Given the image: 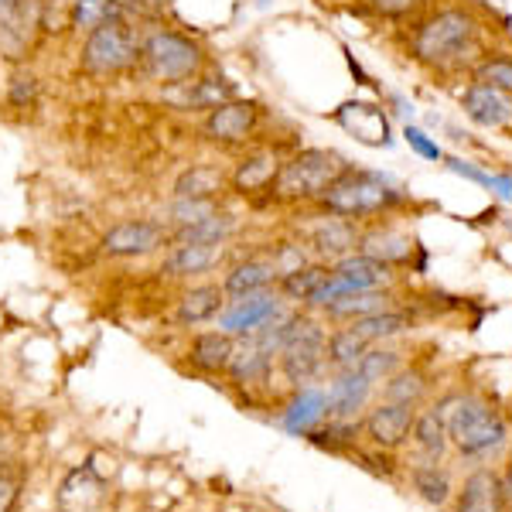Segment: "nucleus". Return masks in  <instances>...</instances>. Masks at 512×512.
Masks as SVG:
<instances>
[{"mask_svg": "<svg viewBox=\"0 0 512 512\" xmlns=\"http://www.w3.org/2000/svg\"><path fill=\"white\" fill-rule=\"evenodd\" d=\"M482 38V21L472 7H441L424 14L410 31V59L427 69L448 72L465 65V55H472Z\"/></svg>", "mask_w": 512, "mask_h": 512, "instance_id": "f257e3e1", "label": "nucleus"}, {"mask_svg": "<svg viewBox=\"0 0 512 512\" xmlns=\"http://www.w3.org/2000/svg\"><path fill=\"white\" fill-rule=\"evenodd\" d=\"M205 69H209V52L202 48V41L178 28H168V24H144L137 72L147 82L168 89L202 76Z\"/></svg>", "mask_w": 512, "mask_h": 512, "instance_id": "f03ea898", "label": "nucleus"}, {"mask_svg": "<svg viewBox=\"0 0 512 512\" xmlns=\"http://www.w3.org/2000/svg\"><path fill=\"white\" fill-rule=\"evenodd\" d=\"M318 209L325 216H338V219H352L359 226L373 219H386L393 209L407 205V195L393 185L386 175H376V171H362V168H345L328 192L318 198Z\"/></svg>", "mask_w": 512, "mask_h": 512, "instance_id": "7ed1b4c3", "label": "nucleus"}, {"mask_svg": "<svg viewBox=\"0 0 512 512\" xmlns=\"http://www.w3.org/2000/svg\"><path fill=\"white\" fill-rule=\"evenodd\" d=\"M140 35L144 24L134 18H110L79 41V72L89 79H123L134 76L140 65Z\"/></svg>", "mask_w": 512, "mask_h": 512, "instance_id": "20e7f679", "label": "nucleus"}, {"mask_svg": "<svg viewBox=\"0 0 512 512\" xmlns=\"http://www.w3.org/2000/svg\"><path fill=\"white\" fill-rule=\"evenodd\" d=\"M349 168V161L328 147H301L280 161V171L267 198L280 205H315L328 185Z\"/></svg>", "mask_w": 512, "mask_h": 512, "instance_id": "39448f33", "label": "nucleus"}, {"mask_svg": "<svg viewBox=\"0 0 512 512\" xmlns=\"http://www.w3.org/2000/svg\"><path fill=\"white\" fill-rule=\"evenodd\" d=\"M444 410H448V441L465 458H489L506 444V420L482 396H451V400H444Z\"/></svg>", "mask_w": 512, "mask_h": 512, "instance_id": "423d86ee", "label": "nucleus"}, {"mask_svg": "<svg viewBox=\"0 0 512 512\" xmlns=\"http://www.w3.org/2000/svg\"><path fill=\"white\" fill-rule=\"evenodd\" d=\"M260 127H263V106L253 103V99L233 96L226 103L212 106L209 113H202L198 134H202L209 147H216V151L243 154L246 147H253Z\"/></svg>", "mask_w": 512, "mask_h": 512, "instance_id": "0eeeda50", "label": "nucleus"}, {"mask_svg": "<svg viewBox=\"0 0 512 512\" xmlns=\"http://www.w3.org/2000/svg\"><path fill=\"white\" fill-rule=\"evenodd\" d=\"M325 342H328L325 328H321L315 318L304 321V325L294 332L291 342L277 352L280 376H284L291 386H297V390L308 386V383H315V379L321 376V369L328 366Z\"/></svg>", "mask_w": 512, "mask_h": 512, "instance_id": "6e6552de", "label": "nucleus"}, {"mask_svg": "<svg viewBox=\"0 0 512 512\" xmlns=\"http://www.w3.org/2000/svg\"><path fill=\"white\" fill-rule=\"evenodd\" d=\"M171 246V229L164 219H120L99 239V250L110 260H140Z\"/></svg>", "mask_w": 512, "mask_h": 512, "instance_id": "1a4fd4ad", "label": "nucleus"}, {"mask_svg": "<svg viewBox=\"0 0 512 512\" xmlns=\"http://www.w3.org/2000/svg\"><path fill=\"white\" fill-rule=\"evenodd\" d=\"M41 31L38 0H0V55L14 65H24Z\"/></svg>", "mask_w": 512, "mask_h": 512, "instance_id": "9d476101", "label": "nucleus"}, {"mask_svg": "<svg viewBox=\"0 0 512 512\" xmlns=\"http://www.w3.org/2000/svg\"><path fill=\"white\" fill-rule=\"evenodd\" d=\"M284 154L277 147H246L239 161L229 168V192L239 198H260L274 185Z\"/></svg>", "mask_w": 512, "mask_h": 512, "instance_id": "9b49d317", "label": "nucleus"}, {"mask_svg": "<svg viewBox=\"0 0 512 512\" xmlns=\"http://www.w3.org/2000/svg\"><path fill=\"white\" fill-rule=\"evenodd\" d=\"M417 420V407L414 403H393L383 400L376 410H369L366 420H362V434L383 451H396L410 441V431H414Z\"/></svg>", "mask_w": 512, "mask_h": 512, "instance_id": "f8f14e48", "label": "nucleus"}, {"mask_svg": "<svg viewBox=\"0 0 512 512\" xmlns=\"http://www.w3.org/2000/svg\"><path fill=\"white\" fill-rule=\"evenodd\" d=\"M161 96L175 106L178 113H209L212 106L226 103V99L236 96V86L229 79L216 76V72L205 69L202 76L188 79V82H178V86H168L161 89Z\"/></svg>", "mask_w": 512, "mask_h": 512, "instance_id": "ddd939ff", "label": "nucleus"}, {"mask_svg": "<svg viewBox=\"0 0 512 512\" xmlns=\"http://www.w3.org/2000/svg\"><path fill=\"white\" fill-rule=\"evenodd\" d=\"M359 236H362V226L352 219H338V216H325L315 222V229L304 239V246L311 250V256L321 263H335L349 253H359Z\"/></svg>", "mask_w": 512, "mask_h": 512, "instance_id": "4468645a", "label": "nucleus"}, {"mask_svg": "<svg viewBox=\"0 0 512 512\" xmlns=\"http://www.w3.org/2000/svg\"><path fill=\"white\" fill-rule=\"evenodd\" d=\"M277 287L270 291H260V294H246V297H236L233 304H226L222 311V332H229L233 338H246L253 332H260L270 318L284 311V304L277 301Z\"/></svg>", "mask_w": 512, "mask_h": 512, "instance_id": "2eb2a0df", "label": "nucleus"}, {"mask_svg": "<svg viewBox=\"0 0 512 512\" xmlns=\"http://www.w3.org/2000/svg\"><path fill=\"white\" fill-rule=\"evenodd\" d=\"M461 106H465L468 120H475L478 127L489 130H509L512 127V96L502 93V89H492L485 82H472L461 96Z\"/></svg>", "mask_w": 512, "mask_h": 512, "instance_id": "dca6fc26", "label": "nucleus"}, {"mask_svg": "<svg viewBox=\"0 0 512 512\" xmlns=\"http://www.w3.org/2000/svg\"><path fill=\"white\" fill-rule=\"evenodd\" d=\"M226 260V246H205V243H175L168 246L161 260V274L185 280V277H202L212 274L219 263Z\"/></svg>", "mask_w": 512, "mask_h": 512, "instance_id": "f3484780", "label": "nucleus"}, {"mask_svg": "<svg viewBox=\"0 0 512 512\" xmlns=\"http://www.w3.org/2000/svg\"><path fill=\"white\" fill-rule=\"evenodd\" d=\"M229 304V294L222 284H195L178 297L175 304V325L178 328H198L216 321Z\"/></svg>", "mask_w": 512, "mask_h": 512, "instance_id": "a211bd4d", "label": "nucleus"}, {"mask_svg": "<svg viewBox=\"0 0 512 512\" xmlns=\"http://www.w3.org/2000/svg\"><path fill=\"white\" fill-rule=\"evenodd\" d=\"M369 396H373V383L359 369H345V373L335 376V383L325 393V420H355L359 410H366Z\"/></svg>", "mask_w": 512, "mask_h": 512, "instance_id": "6ab92c4d", "label": "nucleus"}, {"mask_svg": "<svg viewBox=\"0 0 512 512\" xmlns=\"http://www.w3.org/2000/svg\"><path fill=\"white\" fill-rule=\"evenodd\" d=\"M454 512H509L502 499V478L492 468H478L454 492Z\"/></svg>", "mask_w": 512, "mask_h": 512, "instance_id": "aec40b11", "label": "nucleus"}, {"mask_svg": "<svg viewBox=\"0 0 512 512\" xmlns=\"http://www.w3.org/2000/svg\"><path fill=\"white\" fill-rule=\"evenodd\" d=\"M359 253H369L376 260L390 263H407L410 253H414V239H410L403 229H393V226H383V219H373L362 226V236H359Z\"/></svg>", "mask_w": 512, "mask_h": 512, "instance_id": "412c9836", "label": "nucleus"}, {"mask_svg": "<svg viewBox=\"0 0 512 512\" xmlns=\"http://www.w3.org/2000/svg\"><path fill=\"white\" fill-rule=\"evenodd\" d=\"M277 280H280V274L270 256H246V260H239L226 270L222 291L229 297H246V294L270 291V287H277Z\"/></svg>", "mask_w": 512, "mask_h": 512, "instance_id": "4be33fe9", "label": "nucleus"}, {"mask_svg": "<svg viewBox=\"0 0 512 512\" xmlns=\"http://www.w3.org/2000/svg\"><path fill=\"white\" fill-rule=\"evenodd\" d=\"M274 352H267L263 345H256L250 335L236 338L233 359H229V379L239 386H263L270 376H274Z\"/></svg>", "mask_w": 512, "mask_h": 512, "instance_id": "5701e85b", "label": "nucleus"}, {"mask_svg": "<svg viewBox=\"0 0 512 512\" xmlns=\"http://www.w3.org/2000/svg\"><path fill=\"white\" fill-rule=\"evenodd\" d=\"M222 192H229V171L216 164H188L171 185V198H202V202H219Z\"/></svg>", "mask_w": 512, "mask_h": 512, "instance_id": "b1692460", "label": "nucleus"}, {"mask_svg": "<svg viewBox=\"0 0 512 512\" xmlns=\"http://www.w3.org/2000/svg\"><path fill=\"white\" fill-rule=\"evenodd\" d=\"M106 499V485L93 468L82 465L76 472H69V478L59 489V509L62 512H96Z\"/></svg>", "mask_w": 512, "mask_h": 512, "instance_id": "393cba45", "label": "nucleus"}, {"mask_svg": "<svg viewBox=\"0 0 512 512\" xmlns=\"http://www.w3.org/2000/svg\"><path fill=\"white\" fill-rule=\"evenodd\" d=\"M236 338L229 332H198L192 335V345H188V362L205 376H219L229 369V359H233Z\"/></svg>", "mask_w": 512, "mask_h": 512, "instance_id": "a878e982", "label": "nucleus"}, {"mask_svg": "<svg viewBox=\"0 0 512 512\" xmlns=\"http://www.w3.org/2000/svg\"><path fill=\"white\" fill-rule=\"evenodd\" d=\"M332 274L349 280L355 291H383V287L393 280V267L369 253H349L332 263Z\"/></svg>", "mask_w": 512, "mask_h": 512, "instance_id": "bb28decb", "label": "nucleus"}, {"mask_svg": "<svg viewBox=\"0 0 512 512\" xmlns=\"http://www.w3.org/2000/svg\"><path fill=\"white\" fill-rule=\"evenodd\" d=\"M335 120L342 123L349 134H355L362 144H373V147H386L390 144V123H386L383 110L366 103H345L342 110L335 113Z\"/></svg>", "mask_w": 512, "mask_h": 512, "instance_id": "cd10ccee", "label": "nucleus"}, {"mask_svg": "<svg viewBox=\"0 0 512 512\" xmlns=\"http://www.w3.org/2000/svg\"><path fill=\"white\" fill-rule=\"evenodd\" d=\"M410 437H414L417 451L424 454L427 461H441L444 454H448V448H451V441H448V410H444V403H434L431 410L417 414Z\"/></svg>", "mask_w": 512, "mask_h": 512, "instance_id": "c85d7f7f", "label": "nucleus"}, {"mask_svg": "<svg viewBox=\"0 0 512 512\" xmlns=\"http://www.w3.org/2000/svg\"><path fill=\"white\" fill-rule=\"evenodd\" d=\"M236 233V219L233 212L219 209L212 212L209 219L202 222H192V226H181V229H171V246L175 243H205V246H226L229 239Z\"/></svg>", "mask_w": 512, "mask_h": 512, "instance_id": "c756f323", "label": "nucleus"}, {"mask_svg": "<svg viewBox=\"0 0 512 512\" xmlns=\"http://www.w3.org/2000/svg\"><path fill=\"white\" fill-rule=\"evenodd\" d=\"M328 274H332V263H321V260H311L304 267L291 270L277 280V294L287 297V301H297V304H311V297L318 294V287L325 284Z\"/></svg>", "mask_w": 512, "mask_h": 512, "instance_id": "7c9ffc66", "label": "nucleus"}, {"mask_svg": "<svg viewBox=\"0 0 512 512\" xmlns=\"http://www.w3.org/2000/svg\"><path fill=\"white\" fill-rule=\"evenodd\" d=\"M328 410H325V393L311 390V386H301L294 396V403L287 407L284 414V427L291 434H311L315 427L325 424Z\"/></svg>", "mask_w": 512, "mask_h": 512, "instance_id": "2f4dec72", "label": "nucleus"}, {"mask_svg": "<svg viewBox=\"0 0 512 512\" xmlns=\"http://www.w3.org/2000/svg\"><path fill=\"white\" fill-rule=\"evenodd\" d=\"M120 14H123V0H72L65 31L82 41L93 28H99V24L110 18H120ZM123 18H127V14H123Z\"/></svg>", "mask_w": 512, "mask_h": 512, "instance_id": "473e14b6", "label": "nucleus"}, {"mask_svg": "<svg viewBox=\"0 0 512 512\" xmlns=\"http://www.w3.org/2000/svg\"><path fill=\"white\" fill-rule=\"evenodd\" d=\"M410 485H414V492L424 502H431V506H448V502L454 499L451 475L444 472L437 461H424V465L410 468Z\"/></svg>", "mask_w": 512, "mask_h": 512, "instance_id": "72a5a7b5", "label": "nucleus"}, {"mask_svg": "<svg viewBox=\"0 0 512 512\" xmlns=\"http://www.w3.org/2000/svg\"><path fill=\"white\" fill-rule=\"evenodd\" d=\"M366 349H369V342L359 332H355L352 325L335 328V332L328 335V342H325L328 366H335L338 373H345V369H355L362 355H366Z\"/></svg>", "mask_w": 512, "mask_h": 512, "instance_id": "f704fd0d", "label": "nucleus"}, {"mask_svg": "<svg viewBox=\"0 0 512 512\" xmlns=\"http://www.w3.org/2000/svg\"><path fill=\"white\" fill-rule=\"evenodd\" d=\"M390 308V297L383 291H355L349 297H342V301L328 304L325 315L332 321H355V318H366L373 315V311H386Z\"/></svg>", "mask_w": 512, "mask_h": 512, "instance_id": "c9c22d12", "label": "nucleus"}, {"mask_svg": "<svg viewBox=\"0 0 512 512\" xmlns=\"http://www.w3.org/2000/svg\"><path fill=\"white\" fill-rule=\"evenodd\" d=\"M349 325L366 338L369 345H373V342H383V338L403 335L410 328V318L400 315V311L386 308V311H373V315H366V318H355V321H349Z\"/></svg>", "mask_w": 512, "mask_h": 512, "instance_id": "e433bc0d", "label": "nucleus"}, {"mask_svg": "<svg viewBox=\"0 0 512 512\" xmlns=\"http://www.w3.org/2000/svg\"><path fill=\"white\" fill-rule=\"evenodd\" d=\"M41 99V79L24 65H14L11 79H7V106L11 110H35Z\"/></svg>", "mask_w": 512, "mask_h": 512, "instance_id": "4c0bfd02", "label": "nucleus"}, {"mask_svg": "<svg viewBox=\"0 0 512 512\" xmlns=\"http://www.w3.org/2000/svg\"><path fill=\"white\" fill-rule=\"evenodd\" d=\"M400 366H403V355L396 349H373V345H369L355 369L376 386V383H386L393 373H400Z\"/></svg>", "mask_w": 512, "mask_h": 512, "instance_id": "58836bf2", "label": "nucleus"}, {"mask_svg": "<svg viewBox=\"0 0 512 512\" xmlns=\"http://www.w3.org/2000/svg\"><path fill=\"white\" fill-rule=\"evenodd\" d=\"M427 393V379L417 373V369H400L386 379V390H383V400H393V403H417L424 400Z\"/></svg>", "mask_w": 512, "mask_h": 512, "instance_id": "ea45409f", "label": "nucleus"}, {"mask_svg": "<svg viewBox=\"0 0 512 512\" xmlns=\"http://www.w3.org/2000/svg\"><path fill=\"white\" fill-rule=\"evenodd\" d=\"M308 437L315 444H321V448L342 451V448H352L355 444V437H359V424H355V420H328L325 427H315Z\"/></svg>", "mask_w": 512, "mask_h": 512, "instance_id": "a19ab883", "label": "nucleus"}, {"mask_svg": "<svg viewBox=\"0 0 512 512\" xmlns=\"http://www.w3.org/2000/svg\"><path fill=\"white\" fill-rule=\"evenodd\" d=\"M475 82H485L492 89H502V93L512 96V59L509 55H489L475 65Z\"/></svg>", "mask_w": 512, "mask_h": 512, "instance_id": "79ce46f5", "label": "nucleus"}, {"mask_svg": "<svg viewBox=\"0 0 512 512\" xmlns=\"http://www.w3.org/2000/svg\"><path fill=\"white\" fill-rule=\"evenodd\" d=\"M431 0H362L369 14L376 18H386V21H400V18H410V14H420Z\"/></svg>", "mask_w": 512, "mask_h": 512, "instance_id": "37998d69", "label": "nucleus"}, {"mask_svg": "<svg viewBox=\"0 0 512 512\" xmlns=\"http://www.w3.org/2000/svg\"><path fill=\"white\" fill-rule=\"evenodd\" d=\"M267 256L274 260V267H277V274H280V277L291 274V270H297V267H304V263L315 260V256H311V250H308L304 243H277Z\"/></svg>", "mask_w": 512, "mask_h": 512, "instance_id": "c03bdc74", "label": "nucleus"}, {"mask_svg": "<svg viewBox=\"0 0 512 512\" xmlns=\"http://www.w3.org/2000/svg\"><path fill=\"white\" fill-rule=\"evenodd\" d=\"M41 7V31L45 35H62L65 24H69L72 0H38Z\"/></svg>", "mask_w": 512, "mask_h": 512, "instance_id": "a18cd8bd", "label": "nucleus"}, {"mask_svg": "<svg viewBox=\"0 0 512 512\" xmlns=\"http://www.w3.org/2000/svg\"><path fill=\"white\" fill-rule=\"evenodd\" d=\"M21 485H24V472L18 465H11V461L0 465V512H14Z\"/></svg>", "mask_w": 512, "mask_h": 512, "instance_id": "49530a36", "label": "nucleus"}, {"mask_svg": "<svg viewBox=\"0 0 512 512\" xmlns=\"http://www.w3.org/2000/svg\"><path fill=\"white\" fill-rule=\"evenodd\" d=\"M403 137H407V144L414 147V151L420 154V158H427V161H444L441 147H437L434 140L424 134V130H417V127H407V130H403Z\"/></svg>", "mask_w": 512, "mask_h": 512, "instance_id": "de8ad7c7", "label": "nucleus"}, {"mask_svg": "<svg viewBox=\"0 0 512 512\" xmlns=\"http://www.w3.org/2000/svg\"><path fill=\"white\" fill-rule=\"evenodd\" d=\"M499 478H502V499H506V509L512 512V461H509V468Z\"/></svg>", "mask_w": 512, "mask_h": 512, "instance_id": "09e8293b", "label": "nucleus"}]
</instances>
